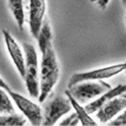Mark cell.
<instances>
[{"mask_svg": "<svg viewBox=\"0 0 126 126\" xmlns=\"http://www.w3.org/2000/svg\"><path fill=\"white\" fill-rule=\"evenodd\" d=\"M60 76V68L53 45L49 46L42 53L40 64V95L39 102L43 103L49 97Z\"/></svg>", "mask_w": 126, "mask_h": 126, "instance_id": "6da1fadb", "label": "cell"}, {"mask_svg": "<svg viewBox=\"0 0 126 126\" xmlns=\"http://www.w3.org/2000/svg\"><path fill=\"white\" fill-rule=\"evenodd\" d=\"M22 48L25 54V77L23 80L30 96L38 98L40 95V71L37 52L35 47L29 42H23Z\"/></svg>", "mask_w": 126, "mask_h": 126, "instance_id": "7a4b0ae2", "label": "cell"}, {"mask_svg": "<svg viewBox=\"0 0 126 126\" xmlns=\"http://www.w3.org/2000/svg\"><path fill=\"white\" fill-rule=\"evenodd\" d=\"M110 88L111 86L103 80H88L74 85L67 90L80 104H86Z\"/></svg>", "mask_w": 126, "mask_h": 126, "instance_id": "3957f363", "label": "cell"}, {"mask_svg": "<svg viewBox=\"0 0 126 126\" xmlns=\"http://www.w3.org/2000/svg\"><path fill=\"white\" fill-rule=\"evenodd\" d=\"M126 70V62L121 63L118 64H113L110 66L101 67L98 69H93L90 71L86 72H79L75 73L71 76L69 82H68V88H71L72 86L80 83L83 81L88 80H104L108 78L118 76L119 74Z\"/></svg>", "mask_w": 126, "mask_h": 126, "instance_id": "277c9868", "label": "cell"}, {"mask_svg": "<svg viewBox=\"0 0 126 126\" xmlns=\"http://www.w3.org/2000/svg\"><path fill=\"white\" fill-rule=\"evenodd\" d=\"M70 99L63 96H56L50 100L43 110V121L42 125L52 126L56 124L62 117L72 110Z\"/></svg>", "mask_w": 126, "mask_h": 126, "instance_id": "5b68a950", "label": "cell"}, {"mask_svg": "<svg viewBox=\"0 0 126 126\" xmlns=\"http://www.w3.org/2000/svg\"><path fill=\"white\" fill-rule=\"evenodd\" d=\"M7 92L10 98H12V101H14L18 109L22 112L23 116L26 117V119L32 125H42V121H43V113H42V108L38 104L34 103L31 99L24 97L23 95L12 91L11 89Z\"/></svg>", "mask_w": 126, "mask_h": 126, "instance_id": "8992f818", "label": "cell"}, {"mask_svg": "<svg viewBox=\"0 0 126 126\" xmlns=\"http://www.w3.org/2000/svg\"><path fill=\"white\" fill-rule=\"evenodd\" d=\"M2 34L4 37L5 44L7 47V51L9 57L14 63L16 69L19 74L20 77L23 79L25 77V54L24 51H22L21 47L18 45L17 41L12 36L10 32L7 30H2Z\"/></svg>", "mask_w": 126, "mask_h": 126, "instance_id": "52a82bcc", "label": "cell"}, {"mask_svg": "<svg viewBox=\"0 0 126 126\" xmlns=\"http://www.w3.org/2000/svg\"><path fill=\"white\" fill-rule=\"evenodd\" d=\"M45 17V0H30V3H29V26H30L31 34L33 38H37Z\"/></svg>", "mask_w": 126, "mask_h": 126, "instance_id": "ba28073f", "label": "cell"}, {"mask_svg": "<svg viewBox=\"0 0 126 126\" xmlns=\"http://www.w3.org/2000/svg\"><path fill=\"white\" fill-rule=\"evenodd\" d=\"M126 109V97H116L96 111V118L101 123L110 122Z\"/></svg>", "mask_w": 126, "mask_h": 126, "instance_id": "9c48e42d", "label": "cell"}, {"mask_svg": "<svg viewBox=\"0 0 126 126\" xmlns=\"http://www.w3.org/2000/svg\"><path fill=\"white\" fill-rule=\"evenodd\" d=\"M124 92H126V85L119 84L118 86H116L115 88H111L100 96H98V98L93 99L92 101L88 102V104L85 106V109L89 114L96 113V111H98L105 103L110 101L112 98L123 95Z\"/></svg>", "mask_w": 126, "mask_h": 126, "instance_id": "30bf717a", "label": "cell"}, {"mask_svg": "<svg viewBox=\"0 0 126 126\" xmlns=\"http://www.w3.org/2000/svg\"><path fill=\"white\" fill-rule=\"evenodd\" d=\"M36 40L38 42V46L41 53H43L49 46L53 45V32H52L50 20L47 16L42 22V25Z\"/></svg>", "mask_w": 126, "mask_h": 126, "instance_id": "8fae6325", "label": "cell"}, {"mask_svg": "<svg viewBox=\"0 0 126 126\" xmlns=\"http://www.w3.org/2000/svg\"><path fill=\"white\" fill-rule=\"evenodd\" d=\"M64 94L65 96H67V98L70 99V102L72 104V107L75 110V112L77 114L78 118H79V121H80V123L83 126H95L97 125V123L95 122L94 119H92L90 117V114L88 113L85 107H82V104H80L79 102L77 101L76 98L72 97V95L68 92V90L64 91Z\"/></svg>", "mask_w": 126, "mask_h": 126, "instance_id": "7c38bea8", "label": "cell"}, {"mask_svg": "<svg viewBox=\"0 0 126 126\" xmlns=\"http://www.w3.org/2000/svg\"><path fill=\"white\" fill-rule=\"evenodd\" d=\"M8 8L18 28L22 30L25 22V12L23 0H8Z\"/></svg>", "mask_w": 126, "mask_h": 126, "instance_id": "4fadbf2b", "label": "cell"}, {"mask_svg": "<svg viewBox=\"0 0 126 126\" xmlns=\"http://www.w3.org/2000/svg\"><path fill=\"white\" fill-rule=\"evenodd\" d=\"M16 113L12 98L6 89L0 87V114H12Z\"/></svg>", "mask_w": 126, "mask_h": 126, "instance_id": "5bb4252c", "label": "cell"}, {"mask_svg": "<svg viewBox=\"0 0 126 126\" xmlns=\"http://www.w3.org/2000/svg\"><path fill=\"white\" fill-rule=\"evenodd\" d=\"M24 116L17 113L12 114H0V126H23L26 124Z\"/></svg>", "mask_w": 126, "mask_h": 126, "instance_id": "9a60e30c", "label": "cell"}, {"mask_svg": "<svg viewBox=\"0 0 126 126\" xmlns=\"http://www.w3.org/2000/svg\"><path fill=\"white\" fill-rule=\"evenodd\" d=\"M80 123L79 121V118L76 112H73L71 113L69 116L65 117L63 121H61L59 123V125L62 126H76L77 125L78 123Z\"/></svg>", "mask_w": 126, "mask_h": 126, "instance_id": "2e32d148", "label": "cell"}, {"mask_svg": "<svg viewBox=\"0 0 126 126\" xmlns=\"http://www.w3.org/2000/svg\"><path fill=\"white\" fill-rule=\"evenodd\" d=\"M110 125L113 126H124L126 125V109L123 111L121 112V114L117 116V118L110 121Z\"/></svg>", "mask_w": 126, "mask_h": 126, "instance_id": "e0dca14e", "label": "cell"}, {"mask_svg": "<svg viewBox=\"0 0 126 126\" xmlns=\"http://www.w3.org/2000/svg\"><path fill=\"white\" fill-rule=\"evenodd\" d=\"M110 0H98L97 3H98V7H99L100 9H102V10H104V9L107 8L109 3H110Z\"/></svg>", "mask_w": 126, "mask_h": 126, "instance_id": "ac0fdd59", "label": "cell"}, {"mask_svg": "<svg viewBox=\"0 0 126 126\" xmlns=\"http://www.w3.org/2000/svg\"><path fill=\"white\" fill-rule=\"evenodd\" d=\"M0 87H1V88H3L4 89H6L7 91L10 90L11 89L10 87H9V86H8L5 81H4V79L1 77H0Z\"/></svg>", "mask_w": 126, "mask_h": 126, "instance_id": "d6986e66", "label": "cell"}, {"mask_svg": "<svg viewBox=\"0 0 126 126\" xmlns=\"http://www.w3.org/2000/svg\"><path fill=\"white\" fill-rule=\"evenodd\" d=\"M122 2H123V7H124L126 8V0H122Z\"/></svg>", "mask_w": 126, "mask_h": 126, "instance_id": "ffe728a7", "label": "cell"}, {"mask_svg": "<svg viewBox=\"0 0 126 126\" xmlns=\"http://www.w3.org/2000/svg\"><path fill=\"white\" fill-rule=\"evenodd\" d=\"M98 0H90V2H92V3H96Z\"/></svg>", "mask_w": 126, "mask_h": 126, "instance_id": "44dd1931", "label": "cell"}, {"mask_svg": "<svg viewBox=\"0 0 126 126\" xmlns=\"http://www.w3.org/2000/svg\"><path fill=\"white\" fill-rule=\"evenodd\" d=\"M125 23H126V17H125Z\"/></svg>", "mask_w": 126, "mask_h": 126, "instance_id": "7402d4cb", "label": "cell"}, {"mask_svg": "<svg viewBox=\"0 0 126 126\" xmlns=\"http://www.w3.org/2000/svg\"><path fill=\"white\" fill-rule=\"evenodd\" d=\"M125 75H126V70H125Z\"/></svg>", "mask_w": 126, "mask_h": 126, "instance_id": "603a6c76", "label": "cell"}]
</instances>
